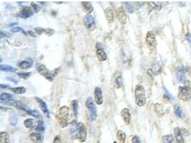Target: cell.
Instances as JSON below:
<instances>
[{
  "mask_svg": "<svg viewBox=\"0 0 191 143\" xmlns=\"http://www.w3.org/2000/svg\"><path fill=\"white\" fill-rule=\"evenodd\" d=\"M8 79H10V81H12V82H14L15 83V84H17L18 82H19V80H17V79H15V78H8Z\"/></svg>",
  "mask_w": 191,
  "mask_h": 143,
  "instance_id": "obj_46",
  "label": "cell"
},
{
  "mask_svg": "<svg viewBox=\"0 0 191 143\" xmlns=\"http://www.w3.org/2000/svg\"><path fill=\"white\" fill-rule=\"evenodd\" d=\"M114 82L117 89H120L122 87V74L120 72H116L114 76Z\"/></svg>",
  "mask_w": 191,
  "mask_h": 143,
  "instance_id": "obj_19",
  "label": "cell"
},
{
  "mask_svg": "<svg viewBox=\"0 0 191 143\" xmlns=\"http://www.w3.org/2000/svg\"><path fill=\"white\" fill-rule=\"evenodd\" d=\"M10 124H12L13 126L17 125V122H18V117L15 114H13L10 116Z\"/></svg>",
  "mask_w": 191,
  "mask_h": 143,
  "instance_id": "obj_34",
  "label": "cell"
},
{
  "mask_svg": "<svg viewBox=\"0 0 191 143\" xmlns=\"http://www.w3.org/2000/svg\"><path fill=\"white\" fill-rule=\"evenodd\" d=\"M0 70L2 72H15L16 71L17 69L10 65H0Z\"/></svg>",
  "mask_w": 191,
  "mask_h": 143,
  "instance_id": "obj_30",
  "label": "cell"
},
{
  "mask_svg": "<svg viewBox=\"0 0 191 143\" xmlns=\"http://www.w3.org/2000/svg\"><path fill=\"white\" fill-rule=\"evenodd\" d=\"M33 65V60L32 59L30 58L27 60H23L21 61L18 63V67H19L20 69H27L29 68L32 67V66Z\"/></svg>",
  "mask_w": 191,
  "mask_h": 143,
  "instance_id": "obj_18",
  "label": "cell"
},
{
  "mask_svg": "<svg viewBox=\"0 0 191 143\" xmlns=\"http://www.w3.org/2000/svg\"><path fill=\"white\" fill-rule=\"evenodd\" d=\"M11 32H14V33H15V32H22V33H24L25 35H27L26 32H25V31H24L23 29L21 28V27H15V28H12V30H11Z\"/></svg>",
  "mask_w": 191,
  "mask_h": 143,
  "instance_id": "obj_40",
  "label": "cell"
},
{
  "mask_svg": "<svg viewBox=\"0 0 191 143\" xmlns=\"http://www.w3.org/2000/svg\"><path fill=\"white\" fill-rule=\"evenodd\" d=\"M135 103L139 107H143L146 104V95L145 88L143 85H137L135 88Z\"/></svg>",
  "mask_w": 191,
  "mask_h": 143,
  "instance_id": "obj_3",
  "label": "cell"
},
{
  "mask_svg": "<svg viewBox=\"0 0 191 143\" xmlns=\"http://www.w3.org/2000/svg\"><path fill=\"white\" fill-rule=\"evenodd\" d=\"M17 75L20 78L28 79L31 75V72H18Z\"/></svg>",
  "mask_w": 191,
  "mask_h": 143,
  "instance_id": "obj_37",
  "label": "cell"
},
{
  "mask_svg": "<svg viewBox=\"0 0 191 143\" xmlns=\"http://www.w3.org/2000/svg\"><path fill=\"white\" fill-rule=\"evenodd\" d=\"M10 90L12 92H14L15 93V94H17V95L24 94V93L26 92V89H25V87H12V88H10Z\"/></svg>",
  "mask_w": 191,
  "mask_h": 143,
  "instance_id": "obj_28",
  "label": "cell"
},
{
  "mask_svg": "<svg viewBox=\"0 0 191 143\" xmlns=\"http://www.w3.org/2000/svg\"><path fill=\"white\" fill-rule=\"evenodd\" d=\"M4 103L15 107V108H17L19 110L24 111V112H26L27 114L31 111V109L29 107L27 104L22 103V102L15 100V99H10V100H9L8 102H5Z\"/></svg>",
  "mask_w": 191,
  "mask_h": 143,
  "instance_id": "obj_7",
  "label": "cell"
},
{
  "mask_svg": "<svg viewBox=\"0 0 191 143\" xmlns=\"http://www.w3.org/2000/svg\"><path fill=\"white\" fill-rule=\"evenodd\" d=\"M31 7H32V9L33 10L34 12H35V13L39 12V10H40L39 6V5H37V4L34 3V2H32V3L31 4Z\"/></svg>",
  "mask_w": 191,
  "mask_h": 143,
  "instance_id": "obj_39",
  "label": "cell"
},
{
  "mask_svg": "<svg viewBox=\"0 0 191 143\" xmlns=\"http://www.w3.org/2000/svg\"><path fill=\"white\" fill-rule=\"evenodd\" d=\"M176 78L177 81L181 83H184L186 79V72L185 69L183 67H181L177 71L176 73Z\"/></svg>",
  "mask_w": 191,
  "mask_h": 143,
  "instance_id": "obj_17",
  "label": "cell"
},
{
  "mask_svg": "<svg viewBox=\"0 0 191 143\" xmlns=\"http://www.w3.org/2000/svg\"><path fill=\"white\" fill-rule=\"evenodd\" d=\"M69 117H70V113H69V109L67 106H62L59 110V112L57 116V119L58 123L60 127L62 128H64L67 127L69 124Z\"/></svg>",
  "mask_w": 191,
  "mask_h": 143,
  "instance_id": "obj_2",
  "label": "cell"
},
{
  "mask_svg": "<svg viewBox=\"0 0 191 143\" xmlns=\"http://www.w3.org/2000/svg\"><path fill=\"white\" fill-rule=\"evenodd\" d=\"M85 105H86V107L88 110L89 119H90L91 121H95L97 118V109L95 103H94V100L91 97H87Z\"/></svg>",
  "mask_w": 191,
  "mask_h": 143,
  "instance_id": "obj_4",
  "label": "cell"
},
{
  "mask_svg": "<svg viewBox=\"0 0 191 143\" xmlns=\"http://www.w3.org/2000/svg\"><path fill=\"white\" fill-rule=\"evenodd\" d=\"M174 112L177 117L181 118V119L184 117V113L183 110H182V108L179 105H177V104L175 105L174 107Z\"/></svg>",
  "mask_w": 191,
  "mask_h": 143,
  "instance_id": "obj_26",
  "label": "cell"
},
{
  "mask_svg": "<svg viewBox=\"0 0 191 143\" xmlns=\"http://www.w3.org/2000/svg\"><path fill=\"white\" fill-rule=\"evenodd\" d=\"M0 87H1V89H6V88H8L9 86L8 85H4L3 84H1V85H0Z\"/></svg>",
  "mask_w": 191,
  "mask_h": 143,
  "instance_id": "obj_47",
  "label": "cell"
},
{
  "mask_svg": "<svg viewBox=\"0 0 191 143\" xmlns=\"http://www.w3.org/2000/svg\"><path fill=\"white\" fill-rule=\"evenodd\" d=\"M33 128L37 132H44L45 130V127H44V122L42 120H39L37 122V125L34 126Z\"/></svg>",
  "mask_w": 191,
  "mask_h": 143,
  "instance_id": "obj_27",
  "label": "cell"
},
{
  "mask_svg": "<svg viewBox=\"0 0 191 143\" xmlns=\"http://www.w3.org/2000/svg\"><path fill=\"white\" fill-rule=\"evenodd\" d=\"M30 138L33 143H39L42 140V135L38 132H32L30 135Z\"/></svg>",
  "mask_w": 191,
  "mask_h": 143,
  "instance_id": "obj_21",
  "label": "cell"
},
{
  "mask_svg": "<svg viewBox=\"0 0 191 143\" xmlns=\"http://www.w3.org/2000/svg\"><path fill=\"white\" fill-rule=\"evenodd\" d=\"M178 97L184 102L191 99V87L189 86H183L178 88Z\"/></svg>",
  "mask_w": 191,
  "mask_h": 143,
  "instance_id": "obj_5",
  "label": "cell"
},
{
  "mask_svg": "<svg viewBox=\"0 0 191 143\" xmlns=\"http://www.w3.org/2000/svg\"><path fill=\"white\" fill-rule=\"evenodd\" d=\"M28 34H29V35H30L32 36V37H36L35 34L32 31H30H30H28Z\"/></svg>",
  "mask_w": 191,
  "mask_h": 143,
  "instance_id": "obj_45",
  "label": "cell"
},
{
  "mask_svg": "<svg viewBox=\"0 0 191 143\" xmlns=\"http://www.w3.org/2000/svg\"><path fill=\"white\" fill-rule=\"evenodd\" d=\"M95 102L98 105H101L103 103L102 91L99 87H96L95 89Z\"/></svg>",
  "mask_w": 191,
  "mask_h": 143,
  "instance_id": "obj_14",
  "label": "cell"
},
{
  "mask_svg": "<svg viewBox=\"0 0 191 143\" xmlns=\"http://www.w3.org/2000/svg\"><path fill=\"white\" fill-rule=\"evenodd\" d=\"M96 55L97 57H98V60L100 62H104V61L107 60V54L105 53L104 47L102 45V44L100 42H97L96 45Z\"/></svg>",
  "mask_w": 191,
  "mask_h": 143,
  "instance_id": "obj_10",
  "label": "cell"
},
{
  "mask_svg": "<svg viewBox=\"0 0 191 143\" xmlns=\"http://www.w3.org/2000/svg\"><path fill=\"white\" fill-rule=\"evenodd\" d=\"M37 69L39 73L43 76L44 78L48 79L49 81H53L54 78H55V74L52 72L49 71V70L45 66L42 64H37Z\"/></svg>",
  "mask_w": 191,
  "mask_h": 143,
  "instance_id": "obj_6",
  "label": "cell"
},
{
  "mask_svg": "<svg viewBox=\"0 0 191 143\" xmlns=\"http://www.w3.org/2000/svg\"><path fill=\"white\" fill-rule=\"evenodd\" d=\"M163 143H175L174 137L172 135H166L163 136Z\"/></svg>",
  "mask_w": 191,
  "mask_h": 143,
  "instance_id": "obj_31",
  "label": "cell"
},
{
  "mask_svg": "<svg viewBox=\"0 0 191 143\" xmlns=\"http://www.w3.org/2000/svg\"><path fill=\"white\" fill-rule=\"evenodd\" d=\"M12 97V95L9 94V93L3 92L0 95V100H1L2 103H4V100H8V99H10Z\"/></svg>",
  "mask_w": 191,
  "mask_h": 143,
  "instance_id": "obj_33",
  "label": "cell"
},
{
  "mask_svg": "<svg viewBox=\"0 0 191 143\" xmlns=\"http://www.w3.org/2000/svg\"><path fill=\"white\" fill-rule=\"evenodd\" d=\"M83 22L86 28L89 31H93L95 29L96 24L95 18L92 15H87L83 19Z\"/></svg>",
  "mask_w": 191,
  "mask_h": 143,
  "instance_id": "obj_9",
  "label": "cell"
},
{
  "mask_svg": "<svg viewBox=\"0 0 191 143\" xmlns=\"http://www.w3.org/2000/svg\"><path fill=\"white\" fill-rule=\"evenodd\" d=\"M6 37H10V34L9 33H5L4 31H1V38Z\"/></svg>",
  "mask_w": 191,
  "mask_h": 143,
  "instance_id": "obj_44",
  "label": "cell"
},
{
  "mask_svg": "<svg viewBox=\"0 0 191 143\" xmlns=\"http://www.w3.org/2000/svg\"><path fill=\"white\" fill-rule=\"evenodd\" d=\"M117 15V18H118V21L120 22V23L122 24H125L127 22V15L126 12H125V9L122 7V6H120L119 7L118 10H117L116 12Z\"/></svg>",
  "mask_w": 191,
  "mask_h": 143,
  "instance_id": "obj_12",
  "label": "cell"
},
{
  "mask_svg": "<svg viewBox=\"0 0 191 143\" xmlns=\"http://www.w3.org/2000/svg\"><path fill=\"white\" fill-rule=\"evenodd\" d=\"M117 137L119 141V143H125L126 140V135L122 130H118L117 132Z\"/></svg>",
  "mask_w": 191,
  "mask_h": 143,
  "instance_id": "obj_25",
  "label": "cell"
},
{
  "mask_svg": "<svg viewBox=\"0 0 191 143\" xmlns=\"http://www.w3.org/2000/svg\"><path fill=\"white\" fill-rule=\"evenodd\" d=\"M35 32L37 34V35H42V33H45L48 36H51L52 35H53L54 30L51 29H43L42 27H37V28L35 29Z\"/></svg>",
  "mask_w": 191,
  "mask_h": 143,
  "instance_id": "obj_22",
  "label": "cell"
},
{
  "mask_svg": "<svg viewBox=\"0 0 191 143\" xmlns=\"http://www.w3.org/2000/svg\"><path fill=\"white\" fill-rule=\"evenodd\" d=\"M71 104L72 107H73V114L75 115V117H77V115L78 114V107H79V105H78V101L77 99H74V100L72 101Z\"/></svg>",
  "mask_w": 191,
  "mask_h": 143,
  "instance_id": "obj_29",
  "label": "cell"
},
{
  "mask_svg": "<svg viewBox=\"0 0 191 143\" xmlns=\"http://www.w3.org/2000/svg\"><path fill=\"white\" fill-rule=\"evenodd\" d=\"M34 14V11L32 9V7L27 6H22L21 9H20L19 12L17 14L18 17L24 18V19H27V18H29L30 17H32Z\"/></svg>",
  "mask_w": 191,
  "mask_h": 143,
  "instance_id": "obj_11",
  "label": "cell"
},
{
  "mask_svg": "<svg viewBox=\"0 0 191 143\" xmlns=\"http://www.w3.org/2000/svg\"><path fill=\"white\" fill-rule=\"evenodd\" d=\"M0 143H11L10 135L6 132L0 133Z\"/></svg>",
  "mask_w": 191,
  "mask_h": 143,
  "instance_id": "obj_24",
  "label": "cell"
},
{
  "mask_svg": "<svg viewBox=\"0 0 191 143\" xmlns=\"http://www.w3.org/2000/svg\"><path fill=\"white\" fill-rule=\"evenodd\" d=\"M70 135L80 142H85L87 138L86 127L82 122H73L70 128Z\"/></svg>",
  "mask_w": 191,
  "mask_h": 143,
  "instance_id": "obj_1",
  "label": "cell"
},
{
  "mask_svg": "<svg viewBox=\"0 0 191 143\" xmlns=\"http://www.w3.org/2000/svg\"><path fill=\"white\" fill-rule=\"evenodd\" d=\"M121 116H122L123 120H124L125 123L127 125L131 123V115L128 108H124L121 111Z\"/></svg>",
  "mask_w": 191,
  "mask_h": 143,
  "instance_id": "obj_15",
  "label": "cell"
},
{
  "mask_svg": "<svg viewBox=\"0 0 191 143\" xmlns=\"http://www.w3.org/2000/svg\"><path fill=\"white\" fill-rule=\"evenodd\" d=\"M35 99L37 100L38 104H39V107L40 109H41V110L42 111V112L44 113V115H45L46 117L49 118V112L48 108V105H47L45 102H44V100H42L41 98H39V97H35Z\"/></svg>",
  "mask_w": 191,
  "mask_h": 143,
  "instance_id": "obj_13",
  "label": "cell"
},
{
  "mask_svg": "<svg viewBox=\"0 0 191 143\" xmlns=\"http://www.w3.org/2000/svg\"><path fill=\"white\" fill-rule=\"evenodd\" d=\"M35 124V120L32 118H28L24 121V125L25 126L26 128H31Z\"/></svg>",
  "mask_w": 191,
  "mask_h": 143,
  "instance_id": "obj_32",
  "label": "cell"
},
{
  "mask_svg": "<svg viewBox=\"0 0 191 143\" xmlns=\"http://www.w3.org/2000/svg\"><path fill=\"white\" fill-rule=\"evenodd\" d=\"M105 18H106L107 22L109 24L113 23L114 19V14L110 7H107L104 11Z\"/></svg>",
  "mask_w": 191,
  "mask_h": 143,
  "instance_id": "obj_16",
  "label": "cell"
},
{
  "mask_svg": "<svg viewBox=\"0 0 191 143\" xmlns=\"http://www.w3.org/2000/svg\"><path fill=\"white\" fill-rule=\"evenodd\" d=\"M17 23H12V24H10V26H13V25H17Z\"/></svg>",
  "mask_w": 191,
  "mask_h": 143,
  "instance_id": "obj_48",
  "label": "cell"
},
{
  "mask_svg": "<svg viewBox=\"0 0 191 143\" xmlns=\"http://www.w3.org/2000/svg\"><path fill=\"white\" fill-rule=\"evenodd\" d=\"M175 140H176V143H185L183 139V133L182 131L179 128H175Z\"/></svg>",
  "mask_w": 191,
  "mask_h": 143,
  "instance_id": "obj_20",
  "label": "cell"
},
{
  "mask_svg": "<svg viewBox=\"0 0 191 143\" xmlns=\"http://www.w3.org/2000/svg\"><path fill=\"white\" fill-rule=\"evenodd\" d=\"M125 6H126V10L128 11V12L132 13L134 12V5L130 2H125Z\"/></svg>",
  "mask_w": 191,
  "mask_h": 143,
  "instance_id": "obj_36",
  "label": "cell"
},
{
  "mask_svg": "<svg viewBox=\"0 0 191 143\" xmlns=\"http://www.w3.org/2000/svg\"><path fill=\"white\" fill-rule=\"evenodd\" d=\"M145 42L147 44V47L150 49H155L157 45V41L156 36H155L154 33L150 31L147 32V35H146L145 37Z\"/></svg>",
  "mask_w": 191,
  "mask_h": 143,
  "instance_id": "obj_8",
  "label": "cell"
},
{
  "mask_svg": "<svg viewBox=\"0 0 191 143\" xmlns=\"http://www.w3.org/2000/svg\"><path fill=\"white\" fill-rule=\"evenodd\" d=\"M28 115H31V116H32V117H35L36 118L41 117V115L39 114V112H37V110H31L30 112L28 113Z\"/></svg>",
  "mask_w": 191,
  "mask_h": 143,
  "instance_id": "obj_38",
  "label": "cell"
},
{
  "mask_svg": "<svg viewBox=\"0 0 191 143\" xmlns=\"http://www.w3.org/2000/svg\"><path fill=\"white\" fill-rule=\"evenodd\" d=\"M185 40L188 41V42L191 44V34L188 33L185 35Z\"/></svg>",
  "mask_w": 191,
  "mask_h": 143,
  "instance_id": "obj_43",
  "label": "cell"
},
{
  "mask_svg": "<svg viewBox=\"0 0 191 143\" xmlns=\"http://www.w3.org/2000/svg\"><path fill=\"white\" fill-rule=\"evenodd\" d=\"M149 4L154 10H160L162 8V4L160 2H149Z\"/></svg>",
  "mask_w": 191,
  "mask_h": 143,
  "instance_id": "obj_35",
  "label": "cell"
},
{
  "mask_svg": "<svg viewBox=\"0 0 191 143\" xmlns=\"http://www.w3.org/2000/svg\"><path fill=\"white\" fill-rule=\"evenodd\" d=\"M82 6L85 11L88 13V15H90V13L93 12V6L91 2H82Z\"/></svg>",
  "mask_w": 191,
  "mask_h": 143,
  "instance_id": "obj_23",
  "label": "cell"
},
{
  "mask_svg": "<svg viewBox=\"0 0 191 143\" xmlns=\"http://www.w3.org/2000/svg\"><path fill=\"white\" fill-rule=\"evenodd\" d=\"M132 143H141L140 138L137 135H134L132 138Z\"/></svg>",
  "mask_w": 191,
  "mask_h": 143,
  "instance_id": "obj_41",
  "label": "cell"
},
{
  "mask_svg": "<svg viewBox=\"0 0 191 143\" xmlns=\"http://www.w3.org/2000/svg\"><path fill=\"white\" fill-rule=\"evenodd\" d=\"M53 143H62V140H61V138H60L59 135L55 136V138H54Z\"/></svg>",
  "mask_w": 191,
  "mask_h": 143,
  "instance_id": "obj_42",
  "label": "cell"
}]
</instances>
